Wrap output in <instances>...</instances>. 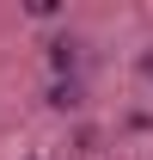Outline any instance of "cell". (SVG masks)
Listing matches in <instances>:
<instances>
[]
</instances>
